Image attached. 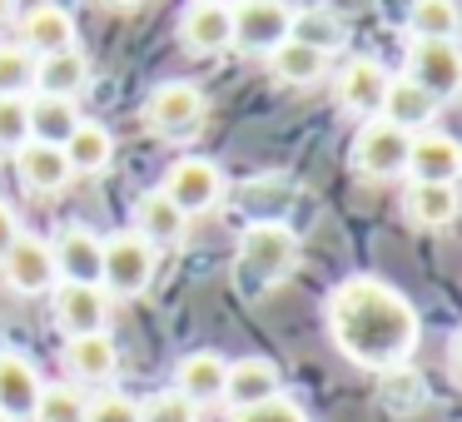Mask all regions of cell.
I'll use <instances>...</instances> for the list:
<instances>
[{
    "instance_id": "17",
    "label": "cell",
    "mask_w": 462,
    "mask_h": 422,
    "mask_svg": "<svg viewBox=\"0 0 462 422\" xmlns=\"http://www.w3.org/2000/svg\"><path fill=\"white\" fill-rule=\"evenodd\" d=\"M224 378H229V358L214 348H199V353H184L180 368H174V382L194 408H224Z\"/></svg>"
},
{
    "instance_id": "38",
    "label": "cell",
    "mask_w": 462,
    "mask_h": 422,
    "mask_svg": "<svg viewBox=\"0 0 462 422\" xmlns=\"http://www.w3.org/2000/svg\"><path fill=\"white\" fill-rule=\"evenodd\" d=\"M100 5H110V11H134V5H144V0H100Z\"/></svg>"
},
{
    "instance_id": "40",
    "label": "cell",
    "mask_w": 462,
    "mask_h": 422,
    "mask_svg": "<svg viewBox=\"0 0 462 422\" xmlns=\"http://www.w3.org/2000/svg\"><path fill=\"white\" fill-rule=\"evenodd\" d=\"M0 422H15V417H5V412H0Z\"/></svg>"
},
{
    "instance_id": "29",
    "label": "cell",
    "mask_w": 462,
    "mask_h": 422,
    "mask_svg": "<svg viewBox=\"0 0 462 422\" xmlns=\"http://www.w3.org/2000/svg\"><path fill=\"white\" fill-rule=\"evenodd\" d=\"M457 0H408V15H402L408 41H457Z\"/></svg>"
},
{
    "instance_id": "18",
    "label": "cell",
    "mask_w": 462,
    "mask_h": 422,
    "mask_svg": "<svg viewBox=\"0 0 462 422\" xmlns=\"http://www.w3.org/2000/svg\"><path fill=\"white\" fill-rule=\"evenodd\" d=\"M283 392V372L273 358H259V353H249V358H234L229 362V378H224V408L239 412V408H254V402H269Z\"/></svg>"
},
{
    "instance_id": "4",
    "label": "cell",
    "mask_w": 462,
    "mask_h": 422,
    "mask_svg": "<svg viewBox=\"0 0 462 422\" xmlns=\"http://www.w3.org/2000/svg\"><path fill=\"white\" fill-rule=\"evenodd\" d=\"M160 273V249L144 243L134 229H120L100 249V289L110 298H140Z\"/></svg>"
},
{
    "instance_id": "16",
    "label": "cell",
    "mask_w": 462,
    "mask_h": 422,
    "mask_svg": "<svg viewBox=\"0 0 462 422\" xmlns=\"http://www.w3.org/2000/svg\"><path fill=\"white\" fill-rule=\"evenodd\" d=\"M15 160V179H21L25 194H35V199H51V194H65L70 189V164H65V150H55V144H35L25 140L21 150L11 154Z\"/></svg>"
},
{
    "instance_id": "1",
    "label": "cell",
    "mask_w": 462,
    "mask_h": 422,
    "mask_svg": "<svg viewBox=\"0 0 462 422\" xmlns=\"http://www.w3.org/2000/svg\"><path fill=\"white\" fill-rule=\"evenodd\" d=\"M323 323H328V343L338 358H348L363 372H393L408 368L412 348H418V308L402 289H393L378 273H353L323 303Z\"/></svg>"
},
{
    "instance_id": "37",
    "label": "cell",
    "mask_w": 462,
    "mask_h": 422,
    "mask_svg": "<svg viewBox=\"0 0 462 422\" xmlns=\"http://www.w3.org/2000/svg\"><path fill=\"white\" fill-rule=\"evenodd\" d=\"M15 15H21V5H15V0H0V31L15 25Z\"/></svg>"
},
{
    "instance_id": "22",
    "label": "cell",
    "mask_w": 462,
    "mask_h": 422,
    "mask_svg": "<svg viewBox=\"0 0 462 422\" xmlns=\"http://www.w3.org/2000/svg\"><path fill=\"white\" fill-rule=\"evenodd\" d=\"M402 224L422 234H442L457 219V184H408L398 199Z\"/></svg>"
},
{
    "instance_id": "6",
    "label": "cell",
    "mask_w": 462,
    "mask_h": 422,
    "mask_svg": "<svg viewBox=\"0 0 462 422\" xmlns=\"http://www.w3.org/2000/svg\"><path fill=\"white\" fill-rule=\"evenodd\" d=\"M160 194L184 214V219H194V214L219 209L224 194H229V179H224V170L214 160H204V154H184V160H174L170 170H164Z\"/></svg>"
},
{
    "instance_id": "5",
    "label": "cell",
    "mask_w": 462,
    "mask_h": 422,
    "mask_svg": "<svg viewBox=\"0 0 462 422\" xmlns=\"http://www.w3.org/2000/svg\"><path fill=\"white\" fill-rule=\"evenodd\" d=\"M408 140H412V134H402L398 124L378 120V115H373V120H363L358 134H353V150H348L353 174H358V179H368V184L402 179V170H408Z\"/></svg>"
},
{
    "instance_id": "33",
    "label": "cell",
    "mask_w": 462,
    "mask_h": 422,
    "mask_svg": "<svg viewBox=\"0 0 462 422\" xmlns=\"http://www.w3.org/2000/svg\"><path fill=\"white\" fill-rule=\"evenodd\" d=\"M35 55L21 50L15 41H0V95H31Z\"/></svg>"
},
{
    "instance_id": "25",
    "label": "cell",
    "mask_w": 462,
    "mask_h": 422,
    "mask_svg": "<svg viewBox=\"0 0 462 422\" xmlns=\"http://www.w3.org/2000/svg\"><path fill=\"white\" fill-rule=\"evenodd\" d=\"M289 41L309 45V50L319 55H333L348 45V21H343V11H333L328 0H313V5H299L289 21Z\"/></svg>"
},
{
    "instance_id": "36",
    "label": "cell",
    "mask_w": 462,
    "mask_h": 422,
    "mask_svg": "<svg viewBox=\"0 0 462 422\" xmlns=\"http://www.w3.org/2000/svg\"><path fill=\"white\" fill-rule=\"evenodd\" d=\"M21 239V214H15L11 199H0V259H5V249Z\"/></svg>"
},
{
    "instance_id": "8",
    "label": "cell",
    "mask_w": 462,
    "mask_h": 422,
    "mask_svg": "<svg viewBox=\"0 0 462 422\" xmlns=\"http://www.w3.org/2000/svg\"><path fill=\"white\" fill-rule=\"evenodd\" d=\"M289 21L293 5L289 0H234L229 5V25H234V45L239 55H269L273 45L289 41Z\"/></svg>"
},
{
    "instance_id": "12",
    "label": "cell",
    "mask_w": 462,
    "mask_h": 422,
    "mask_svg": "<svg viewBox=\"0 0 462 422\" xmlns=\"http://www.w3.org/2000/svg\"><path fill=\"white\" fill-rule=\"evenodd\" d=\"M383 90H388V70H383V60H373V55H353V60H343V70L333 75V105H338L343 115H353V120H373L383 105Z\"/></svg>"
},
{
    "instance_id": "24",
    "label": "cell",
    "mask_w": 462,
    "mask_h": 422,
    "mask_svg": "<svg viewBox=\"0 0 462 422\" xmlns=\"http://www.w3.org/2000/svg\"><path fill=\"white\" fill-rule=\"evenodd\" d=\"M130 229L140 234L144 243H154V249H180V243L189 239V219H184L160 189H144L140 199H134V224Z\"/></svg>"
},
{
    "instance_id": "10",
    "label": "cell",
    "mask_w": 462,
    "mask_h": 422,
    "mask_svg": "<svg viewBox=\"0 0 462 422\" xmlns=\"http://www.w3.org/2000/svg\"><path fill=\"white\" fill-rule=\"evenodd\" d=\"M0 279H5V289L21 293V298H45V293L55 289V259H51V243L41 239V234H25L5 249V259H0Z\"/></svg>"
},
{
    "instance_id": "13",
    "label": "cell",
    "mask_w": 462,
    "mask_h": 422,
    "mask_svg": "<svg viewBox=\"0 0 462 422\" xmlns=\"http://www.w3.org/2000/svg\"><path fill=\"white\" fill-rule=\"evenodd\" d=\"M51 243L55 259V279L60 283H100V249L105 239L90 229V224H60Z\"/></svg>"
},
{
    "instance_id": "15",
    "label": "cell",
    "mask_w": 462,
    "mask_h": 422,
    "mask_svg": "<svg viewBox=\"0 0 462 422\" xmlns=\"http://www.w3.org/2000/svg\"><path fill=\"white\" fill-rule=\"evenodd\" d=\"M65 372L75 388H110L120 372V348L110 333H85V338H65Z\"/></svg>"
},
{
    "instance_id": "3",
    "label": "cell",
    "mask_w": 462,
    "mask_h": 422,
    "mask_svg": "<svg viewBox=\"0 0 462 422\" xmlns=\"http://www.w3.org/2000/svg\"><path fill=\"white\" fill-rule=\"evenodd\" d=\"M204 120H209V100L189 80H160L144 95V124H150V134H160L170 144L194 140L204 130Z\"/></svg>"
},
{
    "instance_id": "31",
    "label": "cell",
    "mask_w": 462,
    "mask_h": 422,
    "mask_svg": "<svg viewBox=\"0 0 462 422\" xmlns=\"http://www.w3.org/2000/svg\"><path fill=\"white\" fill-rule=\"evenodd\" d=\"M31 95H0V154L11 160L25 140H31V110H25Z\"/></svg>"
},
{
    "instance_id": "27",
    "label": "cell",
    "mask_w": 462,
    "mask_h": 422,
    "mask_svg": "<svg viewBox=\"0 0 462 422\" xmlns=\"http://www.w3.org/2000/svg\"><path fill=\"white\" fill-rule=\"evenodd\" d=\"M263 65H269V75L279 85H289V90H313V85L328 75V55L309 50V45H299V41L273 45V50L263 55Z\"/></svg>"
},
{
    "instance_id": "20",
    "label": "cell",
    "mask_w": 462,
    "mask_h": 422,
    "mask_svg": "<svg viewBox=\"0 0 462 422\" xmlns=\"http://www.w3.org/2000/svg\"><path fill=\"white\" fill-rule=\"evenodd\" d=\"M90 55L75 50H55V55H35V75H31V95H60V100H80L90 90Z\"/></svg>"
},
{
    "instance_id": "9",
    "label": "cell",
    "mask_w": 462,
    "mask_h": 422,
    "mask_svg": "<svg viewBox=\"0 0 462 422\" xmlns=\"http://www.w3.org/2000/svg\"><path fill=\"white\" fill-rule=\"evenodd\" d=\"M51 318L60 338H85V333H110L115 298L100 283H55L51 293Z\"/></svg>"
},
{
    "instance_id": "35",
    "label": "cell",
    "mask_w": 462,
    "mask_h": 422,
    "mask_svg": "<svg viewBox=\"0 0 462 422\" xmlns=\"http://www.w3.org/2000/svg\"><path fill=\"white\" fill-rule=\"evenodd\" d=\"M85 422H140V402L125 398V392H100L85 408Z\"/></svg>"
},
{
    "instance_id": "30",
    "label": "cell",
    "mask_w": 462,
    "mask_h": 422,
    "mask_svg": "<svg viewBox=\"0 0 462 422\" xmlns=\"http://www.w3.org/2000/svg\"><path fill=\"white\" fill-rule=\"evenodd\" d=\"M85 408H90L85 388H75V382H45L25 422H85Z\"/></svg>"
},
{
    "instance_id": "28",
    "label": "cell",
    "mask_w": 462,
    "mask_h": 422,
    "mask_svg": "<svg viewBox=\"0 0 462 422\" xmlns=\"http://www.w3.org/2000/svg\"><path fill=\"white\" fill-rule=\"evenodd\" d=\"M25 110H31V140L35 144H55V150H60L85 120L80 100H60V95H31Z\"/></svg>"
},
{
    "instance_id": "34",
    "label": "cell",
    "mask_w": 462,
    "mask_h": 422,
    "mask_svg": "<svg viewBox=\"0 0 462 422\" xmlns=\"http://www.w3.org/2000/svg\"><path fill=\"white\" fill-rule=\"evenodd\" d=\"M229 422H313V417L303 412V402H293L289 392H279V398H269V402H254V408L229 412Z\"/></svg>"
},
{
    "instance_id": "32",
    "label": "cell",
    "mask_w": 462,
    "mask_h": 422,
    "mask_svg": "<svg viewBox=\"0 0 462 422\" xmlns=\"http://www.w3.org/2000/svg\"><path fill=\"white\" fill-rule=\"evenodd\" d=\"M199 417L204 412L180 388H160L150 392V402H140V422H199Z\"/></svg>"
},
{
    "instance_id": "7",
    "label": "cell",
    "mask_w": 462,
    "mask_h": 422,
    "mask_svg": "<svg viewBox=\"0 0 462 422\" xmlns=\"http://www.w3.org/2000/svg\"><path fill=\"white\" fill-rule=\"evenodd\" d=\"M402 75L432 95L438 105H452L462 90V50L457 41H408L402 50Z\"/></svg>"
},
{
    "instance_id": "14",
    "label": "cell",
    "mask_w": 462,
    "mask_h": 422,
    "mask_svg": "<svg viewBox=\"0 0 462 422\" xmlns=\"http://www.w3.org/2000/svg\"><path fill=\"white\" fill-rule=\"evenodd\" d=\"M462 174V150L452 134H442L438 124L408 140V170L402 179L408 184H457Z\"/></svg>"
},
{
    "instance_id": "2",
    "label": "cell",
    "mask_w": 462,
    "mask_h": 422,
    "mask_svg": "<svg viewBox=\"0 0 462 422\" xmlns=\"http://www.w3.org/2000/svg\"><path fill=\"white\" fill-rule=\"evenodd\" d=\"M293 263H299V234L283 219H254L234 249V289L244 298H259L273 283L289 279Z\"/></svg>"
},
{
    "instance_id": "39",
    "label": "cell",
    "mask_w": 462,
    "mask_h": 422,
    "mask_svg": "<svg viewBox=\"0 0 462 422\" xmlns=\"http://www.w3.org/2000/svg\"><path fill=\"white\" fill-rule=\"evenodd\" d=\"M209 5H234V0H209Z\"/></svg>"
},
{
    "instance_id": "21",
    "label": "cell",
    "mask_w": 462,
    "mask_h": 422,
    "mask_svg": "<svg viewBox=\"0 0 462 422\" xmlns=\"http://www.w3.org/2000/svg\"><path fill=\"white\" fill-rule=\"evenodd\" d=\"M438 110L442 105L432 95H422L408 75H388V90H383V105H378V120L398 124L402 134H422L438 124Z\"/></svg>"
},
{
    "instance_id": "11",
    "label": "cell",
    "mask_w": 462,
    "mask_h": 422,
    "mask_svg": "<svg viewBox=\"0 0 462 422\" xmlns=\"http://www.w3.org/2000/svg\"><path fill=\"white\" fill-rule=\"evenodd\" d=\"M15 31H21V50L31 55H55V50H75L80 31H75V15L65 11L60 0H35L15 15Z\"/></svg>"
},
{
    "instance_id": "19",
    "label": "cell",
    "mask_w": 462,
    "mask_h": 422,
    "mask_svg": "<svg viewBox=\"0 0 462 422\" xmlns=\"http://www.w3.org/2000/svg\"><path fill=\"white\" fill-rule=\"evenodd\" d=\"M45 378L35 368V358L25 348H0V412L15 422L31 417L35 398H41Z\"/></svg>"
},
{
    "instance_id": "26",
    "label": "cell",
    "mask_w": 462,
    "mask_h": 422,
    "mask_svg": "<svg viewBox=\"0 0 462 422\" xmlns=\"http://www.w3.org/2000/svg\"><path fill=\"white\" fill-rule=\"evenodd\" d=\"M60 150H65V164H70L75 179H80V174L95 179V174H110V164H115V134H110V124H100V120H80V130H75Z\"/></svg>"
},
{
    "instance_id": "23",
    "label": "cell",
    "mask_w": 462,
    "mask_h": 422,
    "mask_svg": "<svg viewBox=\"0 0 462 422\" xmlns=\"http://www.w3.org/2000/svg\"><path fill=\"white\" fill-rule=\"evenodd\" d=\"M180 45L189 55H224L234 45V25H229V5H209V0H194L189 11L180 15Z\"/></svg>"
}]
</instances>
